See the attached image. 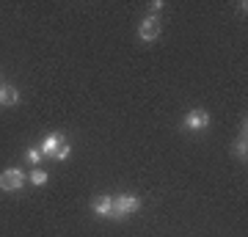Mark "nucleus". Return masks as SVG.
<instances>
[{
	"instance_id": "nucleus-1",
	"label": "nucleus",
	"mask_w": 248,
	"mask_h": 237,
	"mask_svg": "<svg viewBox=\"0 0 248 237\" xmlns=\"http://www.w3.org/2000/svg\"><path fill=\"white\" fill-rule=\"evenodd\" d=\"M141 210V199L138 196H113V212H110V218H127V215H133V212Z\"/></svg>"
},
{
	"instance_id": "nucleus-2",
	"label": "nucleus",
	"mask_w": 248,
	"mask_h": 237,
	"mask_svg": "<svg viewBox=\"0 0 248 237\" xmlns=\"http://www.w3.org/2000/svg\"><path fill=\"white\" fill-rule=\"evenodd\" d=\"M25 185V174L19 168H6L0 174V190H19Z\"/></svg>"
},
{
	"instance_id": "nucleus-3",
	"label": "nucleus",
	"mask_w": 248,
	"mask_h": 237,
	"mask_svg": "<svg viewBox=\"0 0 248 237\" xmlns=\"http://www.w3.org/2000/svg\"><path fill=\"white\" fill-rule=\"evenodd\" d=\"M210 127V113L207 111H202V108H196V111H190V113L185 116V130L190 132H202Z\"/></svg>"
},
{
	"instance_id": "nucleus-4",
	"label": "nucleus",
	"mask_w": 248,
	"mask_h": 237,
	"mask_svg": "<svg viewBox=\"0 0 248 237\" xmlns=\"http://www.w3.org/2000/svg\"><path fill=\"white\" fill-rule=\"evenodd\" d=\"M138 36H141V42H155L160 36V22L157 17H146L141 22V28H138Z\"/></svg>"
},
{
	"instance_id": "nucleus-5",
	"label": "nucleus",
	"mask_w": 248,
	"mask_h": 237,
	"mask_svg": "<svg viewBox=\"0 0 248 237\" xmlns=\"http://www.w3.org/2000/svg\"><path fill=\"white\" fill-rule=\"evenodd\" d=\"M63 138L58 135V132H53V135H47L42 143H39V152H42V158H55V152L61 149Z\"/></svg>"
},
{
	"instance_id": "nucleus-6",
	"label": "nucleus",
	"mask_w": 248,
	"mask_h": 237,
	"mask_svg": "<svg viewBox=\"0 0 248 237\" xmlns=\"http://www.w3.org/2000/svg\"><path fill=\"white\" fill-rule=\"evenodd\" d=\"M17 99H19V91L14 86H6V83H0V105L3 108H11V105H17Z\"/></svg>"
},
{
	"instance_id": "nucleus-7",
	"label": "nucleus",
	"mask_w": 248,
	"mask_h": 237,
	"mask_svg": "<svg viewBox=\"0 0 248 237\" xmlns=\"http://www.w3.org/2000/svg\"><path fill=\"white\" fill-rule=\"evenodd\" d=\"M94 212H97L99 218H110V212H113V199H110V196H97V199H94Z\"/></svg>"
},
{
	"instance_id": "nucleus-8",
	"label": "nucleus",
	"mask_w": 248,
	"mask_h": 237,
	"mask_svg": "<svg viewBox=\"0 0 248 237\" xmlns=\"http://www.w3.org/2000/svg\"><path fill=\"white\" fill-rule=\"evenodd\" d=\"M246 155H248V143H246V127H243V135L234 141V158L246 160Z\"/></svg>"
},
{
	"instance_id": "nucleus-9",
	"label": "nucleus",
	"mask_w": 248,
	"mask_h": 237,
	"mask_svg": "<svg viewBox=\"0 0 248 237\" xmlns=\"http://www.w3.org/2000/svg\"><path fill=\"white\" fill-rule=\"evenodd\" d=\"M47 179H50V176H47V171H42V168H33V171H31V182L39 185V188L47 185Z\"/></svg>"
},
{
	"instance_id": "nucleus-10",
	"label": "nucleus",
	"mask_w": 248,
	"mask_h": 237,
	"mask_svg": "<svg viewBox=\"0 0 248 237\" xmlns=\"http://www.w3.org/2000/svg\"><path fill=\"white\" fill-rule=\"evenodd\" d=\"M25 158L31 166H39V160H42V152H39V146H31V149L25 152Z\"/></svg>"
},
{
	"instance_id": "nucleus-11",
	"label": "nucleus",
	"mask_w": 248,
	"mask_h": 237,
	"mask_svg": "<svg viewBox=\"0 0 248 237\" xmlns=\"http://www.w3.org/2000/svg\"><path fill=\"white\" fill-rule=\"evenodd\" d=\"M72 155V149H69V143H61V149L55 152V160H66Z\"/></svg>"
},
{
	"instance_id": "nucleus-12",
	"label": "nucleus",
	"mask_w": 248,
	"mask_h": 237,
	"mask_svg": "<svg viewBox=\"0 0 248 237\" xmlns=\"http://www.w3.org/2000/svg\"><path fill=\"white\" fill-rule=\"evenodd\" d=\"M160 9H163V3H160V0H155V3H149V11H152V17H155V14H157Z\"/></svg>"
}]
</instances>
